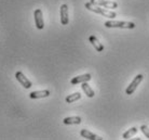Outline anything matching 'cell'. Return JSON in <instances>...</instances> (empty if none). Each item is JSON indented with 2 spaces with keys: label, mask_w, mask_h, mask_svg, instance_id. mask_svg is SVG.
Listing matches in <instances>:
<instances>
[{
  "label": "cell",
  "mask_w": 149,
  "mask_h": 140,
  "mask_svg": "<svg viewBox=\"0 0 149 140\" xmlns=\"http://www.w3.org/2000/svg\"><path fill=\"white\" fill-rule=\"evenodd\" d=\"M84 7L90 10V11L94 12V13H97V14H101L103 16H106V18H110V19H115L117 14H116L113 11H110V10H107L105 9L104 7H101V6H96V4H93L91 2H86L84 4Z\"/></svg>",
  "instance_id": "obj_1"
},
{
  "label": "cell",
  "mask_w": 149,
  "mask_h": 140,
  "mask_svg": "<svg viewBox=\"0 0 149 140\" xmlns=\"http://www.w3.org/2000/svg\"><path fill=\"white\" fill-rule=\"evenodd\" d=\"M108 28H129L132 30L135 27V24L133 22H124V21H107L104 24Z\"/></svg>",
  "instance_id": "obj_2"
},
{
  "label": "cell",
  "mask_w": 149,
  "mask_h": 140,
  "mask_svg": "<svg viewBox=\"0 0 149 140\" xmlns=\"http://www.w3.org/2000/svg\"><path fill=\"white\" fill-rule=\"evenodd\" d=\"M143 78H144V76L142 74H138L134 77V79L132 80V83L127 86V88L125 89V92H127V95H132L135 90H136V88L139 86V84L142 83Z\"/></svg>",
  "instance_id": "obj_3"
},
{
  "label": "cell",
  "mask_w": 149,
  "mask_h": 140,
  "mask_svg": "<svg viewBox=\"0 0 149 140\" xmlns=\"http://www.w3.org/2000/svg\"><path fill=\"white\" fill-rule=\"evenodd\" d=\"M90 2L96 6H101V7L107 8V9H117L118 4L115 1H109V0H90Z\"/></svg>",
  "instance_id": "obj_4"
},
{
  "label": "cell",
  "mask_w": 149,
  "mask_h": 140,
  "mask_svg": "<svg viewBox=\"0 0 149 140\" xmlns=\"http://www.w3.org/2000/svg\"><path fill=\"white\" fill-rule=\"evenodd\" d=\"M34 18H35V23L38 30H43L45 27V21H43V15H42V11L40 9H36L34 12Z\"/></svg>",
  "instance_id": "obj_5"
},
{
  "label": "cell",
  "mask_w": 149,
  "mask_h": 140,
  "mask_svg": "<svg viewBox=\"0 0 149 140\" xmlns=\"http://www.w3.org/2000/svg\"><path fill=\"white\" fill-rule=\"evenodd\" d=\"M15 77H16V79L19 80V83L22 85L24 88H26V89H29L31 86H33V84L30 82L28 78H27L26 76L24 75L22 72H16L15 73Z\"/></svg>",
  "instance_id": "obj_6"
},
{
  "label": "cell",
  "mask_w": 149,
  "mask_h": 140,
  "mask_svg": "<svg viewBox=\"0 0 149 140\" xmlns=\"http://www.w3.org/2000/svg\"><path fill=\"white\" fill-rule=\"evenodd\" d=\"M60 13H61V23H62V25H67L68 22H69L67 4H62V6H61Z\"/></svg>",
  "instance_id": "obj_7"
},
{
  "label": "cell",
  "mask_w": 149,
  "mask_h": 140,
  "mask_svg": "<svg viewBox=\"0 0 149 140\" xmlns=\"http://www.w3.org/2000/svg\"><path fill=\"white\" fill-rule=\"evenodd\" d=\"M91 78H92L91 74H83V75H79L71 78L70 83L71 85H77V84H81L84 82H89V80H91Z\"/></svg>",
  "instance_id": "obj_8"
},
{
  "label": "cell",
  "mask_w": 149,
  "mask_h": 140,
  "mask_svg": "<svg viewBox=\"0 0 149 140\" xmlns=\"http://www.w3.org/2000/svg\"><path fill=\"white\" fill-rule=\"evenodd\" d=\"M80 135H81L83 138H86V139H91V140H102L103 138L100 136H97L95 134L91 133L89 132L88 129H81V132H80Z\"/></svg>",
  "instance_id": "obj_9"
},
{
  "label": "cell",
  "mask_w": 149,
  "mask_h": 140,
  "mask_svg": "<svg viewBox=\"0 0 149 140\" xmlns=\"http://www.w3.org/2000/svg\"><path fill=\"white\" fill-rule=\"evenodd\" d=\"M50 96V91L49 90H39V91H33L29 94V97L31 99H41L47 98Z\"/></svg>",
  "instance_id": "obj_10"
},
{
  "label": "cell",
  "mask_w": 149,
  "mask_h": 140,
  "mask_svg": "<svg viewBox=\"0 0 149 140\" xmlns=\"http://www.w3.org/2000/svg\"><path fill=\"white\" fill-rule=\"evenodd\" d=\"M89 40H90V42L92 44V46H93L94 48L96 49V51H98V52H102V51L104 50V46L102 45L101 42H100V40H98L95 36H90Z\"/></svg>",
  "instance_id": "obj_11"
},
{
  "label": "cell",
  "mask_w": 149,
  "mask_h": 140,
  "mask_svg": "<svg viewBox=\"0 0 149 140\" xmlns=\"http://www.w3.org/2000/svg\"><path fill=\"white\" fill-rule=\"evenodd\" d=\"M81 121L82 120L80 116H69L64 118L63 123L65 125H74V124H80Z\"/></svg>",
  "instance_id": "obj_12"
},
{
  "label": "cell",
  "mask_w": 149,
  "mask_h": 140,
  "mask_svg": "<svg viewBox=\"0 0 149 140\" xmlns=\"http://www.w3.org/2000/svg\"><path fill=\"white\" fill-rule=\"evenodd\" d=\"M82 90L84 91V94L86 95V97H89V98H93L94 95H95V92H94V90L92 89V88L89 86V84H88V82H84V83H82Z\"/></svg>",
  "instance_id": "obj_13"
},
{
  "label": "cell",
  "mask_w": 149,
  "mask_h": 140,
  "mask_svg": "<svg viewBox=\"0 0 149 140\" xmlns=\"http://www.w3.org/2000/svg\"><path fill=\"white\" fill-rule=\"evenodd\" d=\"M80 98H81V94H80V92H74L72 95H69L66 97V102L72 103V102H74V101L79 100Z\"/></svg>",
  "instance_id": "obj_14"
},
{
  "label": "cell",
  "mask_w": 149,
  "mask_h": 140,
  "mask_svg": "<svg viewBox=\"0 0 149 140\" xmlns=\"http://www.w3.org/2000/svg\"><path fill=\"white\" fill-rule=\"evenodd\" d=\"M138 132V129L136 128V127H132V128H130L129 130H127L125 133L123 134L122 137H123V139H130L131 137H133L135 135V134Z\"/></svg>",
  "instance_id": "obj_15"
},
{
  "label": "cell",
  "mask_w": 149,
  "mask_h": 140,
  "mask_svg": "<svg viewBox=\"0 0 149 140\" xmlns=\"http://www.w3.org/2000/svg\"><path fill=\"white\" fill-rule=\"evenodd\" d=\"M139 129H141V132H142V133L144 134V135H145V136L149 139V128H148V126L142 125Z\"/></svg>",
  "instance_id": "obj_16"
}]
</instances>
